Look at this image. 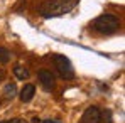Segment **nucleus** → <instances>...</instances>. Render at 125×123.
I'll use <instances>...</instances> for the list:
<instances>
[{"mask_svg": "<svg viewBox=\"0 0 125 123\" xmlns=\"http://www.w3.org/2000/svg\"><path fill=\"white\" fill-rule=\"evenodd\" d=\"M76 3H78V0H46V2L41 3L39 12H41L42 17H46V19L61 17L64 14L71 12L76 7Z\"/></svg>", "mask_w": 125, "mask_h": 123, "instance_id": "nucleus-1", "label": "nucleus"}, {"mask_svg": "<svg viewBox=\"0 0 125 123\" xmlns=\"http://www.w3.org/2000/svg\"><path fill=\"white\" fill-rule=\"evenodd\" d=\"M93 30H96L98 34H103V36H110V34H115L120 27V22L115 15L112 14H105V15H100L96 17L93 24H91Z\"/></svg>", "mask_w": 125, "mask_h": 123, "instance_id": "nucleus-2", "label": "nucleus"}, {"mask_svg": "<svg viewBox=\"0 0 125 123\" xmlns=\"http://www.w3.org/2000/svg\"><path fill=\"white\" fill-rule=\"evenodd\" d=\"M52 59H54V66H56V69H58V73H59V76L62 79H73L74 78V69H73L71 62L66 56L54 54Z\"/></svg>", "mask_w": 125, "mask_h": 123, "instance_id": "nucleus-3", "label": "nucleus"}, {"mask_svg": "<svg viewBox=\"0 0 125 123\" xmlns=\"http://www.w3.org/2000/svg\"><path fill=\"white\" fill-rule=\"evenodd\" d=\"M39 81L41 86L44 88V91H54L56 88V79H54V74L47 69H41L39 71Z\"/></svg>", "mask_w": 125, "mask_h": 123, "instance_id": "nucleus-4", "label": "nucleus"}, {"mask_svg": "<svg viewBox=\"0 0 125 123\" xmlns=\"http://www.w3.org/2000/svg\"><path fill=\"white\" fill-rule=\"evenodd\" d=\"M81 122L83 123H100L102 122V111L96 108V106H88L86 111L81 116Z\"/></svg>", "mask_w": 125, "mask_h": 123, "instance_id": "nucleus-5", "label": "nucleus"}, {"mask_svg": "<svg viewBox=\"0 0 125 123\" xmlns=\"http://www.w3.org/2000/svg\"><path fill=\"white\" fill-rule=\"evenodd\" d=\"M34 95H36V88H34V84H24V88L21 89L19 98H21L22 103H29L32 98H34Z\"/></svg>", "mask_w": 125, "mask_h": 123, "instance_id": "nucleus-6", "label": "nucleus"}, {"mask_svg": "<svg viewBox=\"0 0 125 123\" xmlns=\"http://www.w3.org/2000/svg\"><path fill=\"white\" fill-rule=\"evenodd\" d=\"M15 95H17V86L14 83H9L3 88V98L5 100H12V98H15Z\"/></svg>", "mask_w": 125, "mask_h": 123, "instance_id": "nucleus-7", "label": "nucleus"}, {"mask_svg": "<svg viewBox=\"0 0 125 123\" xmlns=\"http://www.w3.org/2000/svg\"><path fill=\"white\" fill-rule=\"evenodd\" d=\"M14 74H15L19 79L24 81V79H27V78H29V69H27V67H24V66H15V67H14Z\"/></svg>", "mask_w": 125, "mask_h": 123, "instance_id": "nucleus-8", "label": "nucleus"}, {"mask_svg": "<svg viewBox=\"0 0 125 123\" xmlns=\"http://www.w3.org/2000/svg\"><path fill=\"white\" fill-rule=\"evenodd\" d=\"M10 61V52L5 47H0V64H7Z\"/></svg>", "mask_w": 125, "mask_h": 123, "instance_id": "nucleus-9", "label": "nucleus"}, {"mask_svg": "<svg viewBox=\"0 0 125 123\" xmlns=\"http://www.w3.org/2000/svg\"><path fill=\"white\" fill-rule=\"evenodd\" d=\"M102 118H103L106 123H112V111H110V110H105L103 113H102Z\"/></svg>", "mask_w": 125, "mask_h": 123, "instance_id": "nucleus-10", "label": "nucleus"}, {"mask_svg": "<svg viewBox=\"0 0 125 123\" xmlns=\"http://www.w3.org/2000/svg\"><path fill=\"white\" fill-rule=\"evenodd\" d=\"M5 123H27L25 120H21V118H15V120H7Z\"/></svg>", "mask_w": 125, "mask_h": 123, "instance_id": "nucleus-11", "label": "nucleus"}, {"mask_svg": "<svg viewBox=\"0 0 125 123\" xmlns=\"http://www.w3.org/2000/svg\"><path fill=\"white\" fill-rule=\"evenodd\" d=\"M41 123H61V120H41Z\"/></svg>", "mask_w": 125, "mask_h": 123, "instance_id": "nucleus-12", "label": "nucleus"}, {"mask_svg": "<svg viewBox=\"0 0 125 123\" xmlns=\"http://www.w3.org/2000/svg\"><path fill=\"white\" fill-rule=\"evenodd\" d=\"M3 79H5V71H3V69L0 67V83L3 81Z\"/></svg>", "mask_w": 125, "mask_h": 123, "instance_id": "nucleus-13", "label": "nucleus"}, {"mask_svg": "<svg viewBox=\"0 0 125 123\" xmlns=\"http://www.w3.org/2000/svg\"><path fill=\"white\" fill-rule=\"evenodd\" d=\"M32 123H41V120H39V118L36 116V118H32Z\"/></svg>", "mask_w": 125, "mask_h": 123, "instance_id": "nucleus-14", "label": "nucleus"}, {"mask_svg": "<svg viewBox=\"0 0 125 123\" xmlns=\"http://www.w3.org/2000/svg\"><path fill=\"white\" fill-rule=\"evenodd\" d=\"M0 123H5V122H0Z\"/></svg>", "mask_w": 125, "mask_h": 123, "instance_id": "nucleus-15", "label": "nucleus"}]
</instances>
